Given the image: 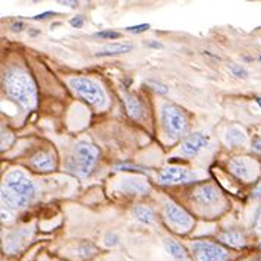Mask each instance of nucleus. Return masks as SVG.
Returning a JSON list of instances; mask_svg holds the SVG:
<instances>
[{
    "instance_id": "2f4dec72",
    "label": "nucleus",
    "mask_w": 261,
    "mask_h": 261,
    "mask_svg": "<svg viewBox=\"0 0 261 261\" xmlns=\"http://www.w3.org/2000/svg\"><path fill=\"white\" fill-rule=\"evenodd\" d=\"M22 28H24V24H22V22H15V24L12 25L13 31H21Z\"/></svg>"
},
{
    "instance_id": "a878e982",
    "label": "nucleus",
    "mask_w": 261,
    "mask_h": 261,
    "mask_svg": "<svg viewBox=\"0 0 261 261\" xmlns=\"http://www.w3.org/2000/svg\"><path fill=\"white\" fill-rule=\"evenodd\" d=\"M81 251H83V252H80V254H81L83 257H90L95 249L91 244H84V249H81Z\"/></svg>"
},
{
    "instance_id": "473e14b6",
    "label": "nucleus",
    "mask_w": 261,
    "mask_h": 261,
    "mask_svg": "<svg viewBox=\"0 0 261 261\" xmlns=\"http://www.w3.org/2000/svg\"><path fill=\"white\" fill-rule=\"evenodd\" d=\"M255 226H257V230L261 233V212L260 214H258V217H257V223H255Z\"/></svg>"
},
{
    "instance_id": "a211bd4d",
    "label": "nucleus",
    "mask_w": 261,
    "mask_h": 261,
    "mask_svg": "<svg viewBox=\"0 0 261 261\" xmlns=\"http://www.w3.org/2000/svg\"><path fill=\"white\" fill-rule=\"evenodd\" d=\"M225 141L229 145H241V144L247 143V135H245V132L241 128L232 126V128H229V129L226 130Z\"/></svg>"
},
{
    "instance_id": "6ab92c4d",
    "label": "nucleus",
    "mask_w": 261,
    "mask_h": 261,
    "mask_svg": "<svg viewBox=\"0 0 261 261\" xmlns=\"http://www.w3.org/2000/svg\"><path fill=\"white\" fill-rule=\"evenodd\" d=\"M165 248L176 260H187V257H188L185 248L182 245H179L178 242L173 241V239H165Z\"/></svg>"
},
{
    "instance_id": "6e6552de",
    "label": "nucleus",
    "mask_w": 261,
    "mask_h": 261,
    "mask_svg": "<svg viewBox=\"0 0 261 261\" xmlns=\"http://www.w3.org/2000/svg\"><path fill=\"white\" fill-rule=\"evenodd\" d=\"M33 233H34V229L33 227H21V229L13 230L12 233H9L6 237V239H5L3 249L6 252H9V254L19 252L27 245V242L30 241V238L33 237Z\"/></svg>"
},
{
    "instance_id": "c756f323",
    "label": "nucleus",
    "mask_w": 261,
    "mask_h": 261,
    "mask_svg": "<svg viewBox=\"0 0 261 261\" xmlns=\"http://www.w3.org/2000/svg\"><path fill=\"white\" fill-rule=\"evenodd\" d=\"M261 195V182L255 187V190L252 191V197H260Z\"/></svg>"
},
{
    "instance_id": "b1692460",
    "label": "nucleus",
    "mask_w": 261,
    "mask_h": 261,
    "mask_svg": "<svg viewBox=\"0 0 261 261\" xmlns=\"http://www.w3.org/2000/svg\"><path fill=\"white\" fill-rule=\"evenodd\" d=\"M147 84L154 90L155 93H160V94H167V87L166 85H163V84L160 83H155V81H147Z\"/></svg>"
},
{
    "instance_id": "423d86ee",
    "label": "nucleus",
    "mask_w": 261,
    "mask_h": 261,
    "mask_svg": "<svg viewBox=\"0 0 261 261\" xmlns=\"http://www.w3.org/2000/svg\"><path fill=\"white\" fill-rule=\"evenodd\" d=\"M191 249L194 252V257L197 261H227L229 252L223 247L207 242V241H195Z\"/></svg>"
},
{
    "instance_id": "f8f14e48",
    "label": "nucleus",
    "mask_w": 261,
    "mask_h": 261,
    "mask_svg": "<svg viewBox=\"0 0 261 261\" xmlns=\"http://www.w3.org/2000/svg\"><path fill=\"white\" fill-rule=\"evenodd\" d=\"M119 188L128 194H147L150 187L147 184V180L138 176H128L120 180Z\"/></svg>"
},
{
    "instance_id": "1a4fd4ad",
    "label": "nucleus",
    "mask_w": 261,
    "mask_h": 261,
    "mask_svg": "<svg viewBox=\"0 0 261 261\" xmlns=\"http://www.w3.org/2000/svg\"><path fill=\"white\" fill-rule=\"evenodd\" d=\"M195 173L185 167H166L162 170L159 175V182L163 185H172V184H182V182H190L195 179Z\"/></svg>"
},
{
    "instance_id": "7c9ffc66",
    "label": "nucleus",
    "mask_w": 261,
    "mask_h": 261,
    "mask_svg": "<svg viewBox=\"0 0 261 261\" xmlns=\"http://www.w3.org/2000/svg\"><path fill=\"white\" fill-rule=\"evenodd\" d=\"M145 46H148V47H154V48H162V44H160V43H154V41H147V43H145Z\"/></svg>"
},
{
    "instance_id": "5701e85b",
    "label": "nucleus",
    "mask_w": 261,
    "mask_h": 261,
    "mask_svg": "<svg viewBox=\"0 0 261 261\" xmlns=\"http://www.w3.org/2000/svg\"><path fill=\"white\" fill-rule=\"evenodd\" d=\"M95 37H100V38H107V40H115V38H119L120 34L116 33V31H112V30H109V31H98V33H95Z\"/></svg>"
},
{
    "instance_id": "7ed1b4c3",
    "label": "nucleus",
    "mask_w": 261,
    "mask_h": 261,
    "mask_svg": "<svg viewBox=\"0 0 261 261\" xmlns=\"http://www.w3.org/2000/svg\"><path fill=\"white\" fill-rule=\"evenodd\" d=\"M162 122H163V128H165L166 135L173 140L184 137L190 128L185 112L173 105H169V103L163 105L162 107Z\"/></svg>"
},
{
    "instance_id": "4be33fe9",
    "label": "nucleus",
    "mask_w": 261,
    "mask_h": 261,
    "mask_svg": "<svg viewBox=\"0 0 261 261\" xmlns=\"http://www.w3.org/2000/svg\"><path fill=\"white\" fill-rule=\"evenodd\" d=\"M119 242V238L116 233H113V232H107L106 237H105V245L106 247H115V245H118Z\"/></svg>"
},
{
    "instance_id": "39448f33",
    "label": "nucleus",
    "mask_w": 261,
    "mask_h": 261,
    "mask_svg": "<svg viewBox=\"0 0 261 261\" xmlns=\"http://www.w3.org/2000/svg\"><path fill=\"white\" fill-rule=\"evenodd\" d=\"M97 155L98 151L94 145L88 141H80L73 148V165L76 172L81 176H87L91 169L94 167L95 162H97Z\"/></svg>"
},
{
    "instance_id": "f704fd0d",
    "label": "nucleus",
    "mask_w": 261,
    "mask_h": 261,
    "mask_svg": "<svg viewBox=\"0 0 261 261\" xmlns=\"http://www.w3.org/2000/svg\"><path fill=\"white\" fill-rule=\"evenodd\" d=\"M257 105L261 107V97H258V98H257Z\"/></svg>"
},
{
    "instance_id": "4468645a",
    "label": "nucleus",
    "mask_w": 261,
    "mask_h": 261,
    "mask_svg": "<svg viewBox=\"0 0 261 261\" xmlns=\"http://www.w3.org/2000/svg\"><path fill=\"white\" fill-rule=\"evenodd\" d=\"M31 166L36 167L37 170H40V172H50L56 166L55 157L47 151H40L31 159Z\"/></svg>"
},
{
    "instance_id": "cd10ccee",
    "label": "nucleus",
    "mask_w": 261,
    "mask_h": 261,
    "mask_svg": "<svg viewBox=\"0 0 261 261\" xmlns=\"http://www.w3.org/2000/svg\"><path fill=\"white\" fill-rule=\"evenodd\" d=\"M53 15H55V12L40 13V15H37V16H34V19H37V21H40V19H46L47 16H53Z\"/></svg>"
},
{
    "instance_id": "dca6fc26",
    "label": "nucleus",
    "mask_w": 261,
    "mask_h": 261,
    "mask_svg": "<svg viewBox=\"0 0 261 261\" xmlns=\"http://www.w3.org/2000/svg\"><path fill=\"white\" fill-rule=\"evenodd\" d=\"M132 50V44L128 43H112L105 48H101L98 53H95V56L103 58V56H115V55H122V53H128Z\"/></svg>"
},
{
    "instance_id": "aec40b11",
    "label": "nucleus",
    "mask_w": 261,
    "mask_h": 261,
    "mask_svg": "<svg viewBox=\"0 0 261 261\" xmlns=\"http://www.w3.org/2000/svg\"><path fill=\"white\" fill-rule=\"evenodd\" d=\"M132 213H134L137 220L143 222L145 225H151L153 220H154V213L151 212V208H148V207H145V205H141V204L137 205V207L132 210Z\"/></svg>"
},
{
    "instance_id": "e433bc0d",
    "label": "nucleus",
    "mask_w": 261,
    "mask_h": 261,
    "mask_svg": "<svg viewBox=\"0 0 261 261\" xmlns=\"http://www.w3.org/2000/svg\"><path fill=\"white\" fill-rule=\"evenodd\" d=\"M258 59H260V62H261V56H260V58H258Z\"/></svg>"
},
{
    "instance_id": "393cba45",
    "label": "nucleus",
    "mask_w": 261,
    "mask_h": 261,
    "mask_svg": "<svg viewBox=\"0 0 261 261\" xmlns=\"http://www.w3.org/2000/svg\"><path fill=\"white\" fill-rule=\"evenodd\" d=\"M150 28V25L148 24H141V25H135V27H128L126 28V31H129V33H135V34H141L144 31H147Z\"/></svg>"
},
{
    "instance_id": "20e7f679",
    "label": "nucleus",
    "mask_w": 261,
    "mask_h": 261,
    "mask_svg": "<svg viewBox=\"0 0 261 261\" xmlns=\"http://www.w3.org/2000/svg\"><path fill=\"white\" fill-rule=\"evenodd\" d=\"M69 85L76 94L83 97L85 101L91 103L93 106L98 107V109L106 107V94L100 88V85L95 84L93 80H88L85 76H75V78L69 80Z\"/></svg>"
},
{
    "instance_id": "9d476101",
    "label": "nucleus",
    "mask_w": 261,
    "mask_h": 261,
    "mask_svg": "<svg viewBox=\"0 0 261 261\" xmlns=\"http://www.w3.org/2000/svg\"><path fill=\"white\" fill-rule=\"evenodd\" d=\"M229 169L230 172L242 180H251L254 178V163L245 159V157H235L229 162Z\"/></svg>"
},
{
    "instance_id": "f257e3e1",
    "label": "nucleus",
    "mask_w": 261,
    "mask_h": 261,
    "mask_svg": "<svg viewBox=\"0 0 261 261\" xmlns=\"http://www.w3.org/2000/svg\"><path fill=\"white\" fill-rule=\"evenodd\" d=\"M36 197V185L21 170H11L2 184V202L11 208H24Z\"/></svg>"
},
{
    "instance_id": "412c9836",
    "label": "nucleus",
    "mask_w": 261,
    "mask_h": 261,
    "mask_svg": "<svg viewBox=\"0 0 261 261\" xmlns=\"http://www.w3.org/2000/svg\"><path fill=\"white\" fill-rule=\"evenodd\" d=\"M229 71L232 72L235 76H238V78H247L248 76V72L245 71L242 66H239V65H235V63H232V65H229Z\"/></svg>"
},
{
    "instance_id": "72a5a7b5",
    "label": "nucleus",
    "mask_w": 261,
    "mask_h": 261,
    "mask_svg": "<svg viewBox=\"0 0 261 261\" xmlns=\"http://www.w3.org/2000/svg\"><path fill=\"white\" fill-rule=\"evenodd\" d=\"M60 3H63V5H71L72 8L76 6V2H60Z\"/></svg>"
},
{
    "instance_id": "f3484780",
    "label": "nucleus",
    "mask_w": 261,
    "mask_h": 261,
    "mask_svg": "<svg viewBox=\"0 0 261 261\" xmlns=\"http://www.w3.org/2000/svg\"><path fill=\"white\" fill-rule=\"evenodd\" d=\"M219 238L225 244L230 245V247H235V248L244 247V244H245V237L241 232H238V230H226V232H222Z\"/></svg>"
},
{
    "instance_id": "2eb2a0df",
    "label": "nucleus",
    "mask_w": 261,
    "mask_h": 261,
    "mask_svg": "<svg viewBox=\"0 0 261 261\" xmlns=\"http://www.w3.org/2000/svg\"><path fill=\"white\" fill-rule=\"evenodd\" d=\"M122 98H123V103H125V107H126V112L129 113L130 118L140 119L143 116V106H141L140 100H138L135 95L129 94V93H123Z\"/></svg>"
},
{
    "instance_id": "4c0bfd02",
    "label": "nucleus",
    "mask_w": 261,
    "mask_h": 261,
    "mask_svg": "<svg viewBox=\"0 0 261 261\" xmlns=\"http://www.w3.org/2000/svg\"><path fill=\"white\" fill-rule=\"evenodd\" d=\"M260 248H261V244H260Z\"/></svg>"
},
{
    "instance_id": "c85d7f7f",
    "label": "nucleus",
    "mask_w": 261,
    "mask_h": 261,
    "mask_svg": "<svg viewBox=\"0 0 261 261\" xmlns=\"http://www.w3.org/2000/svg\"><path fill=\"white\" fill-rule=\"evenodd\" d=\"M252 147H254V150H255L257 153H261V137L254 141V145H252Z\"/></svg>"
},
{
    "instance_id": "bb28decb",
    "label": "nucleus",
    "mask_w": 261,
    "mask_h": 261,
    "mask_svg": "<svg viewBox=\"0 0 261 261\" xmlns=\"http://www.w3.org/2000/svg\"><path fill=\"white\" fill-rule=\"evenodd\" d=\"M71 25L75 28H81L84 25V18L83 16H75L71 19Z\"/></svg>"
},
{
    "instance_id": "9b49d317",
    "label": "nucleus",
    "mask_w": 261,
    "mask_h": 261,
    "mask_svg": "<svg viewBox=\"0 0 261 261\" xmlns=\"http://www.w3.org/2000/svg\"><path fill=\"white\" fill-rule=\"evenodd\" d=\"M192 200L201 205H213L220 200V192L213 185H201L192 191Z\"/></svg>"
},
{
    "instance_id": "0eeeda50",
    "label": "nucleus",
    "mask_w": 261,
    "mask_h": 261,
    "mask_svg": "<svg viewBox=\"0 0 261 261\" xmlns=\"http://www.w3.org/2000/svg\"><path fill=\"white\" fill-rule=\"evenodd\" d=\"M165 217L172 226H175L178 230H188L192 226V217L184 208L173 202L165 204Z\"/></svg>"
},
{
    "instance_id": "c9c22d12",
    "label": "nucleus",
    "mask_w": 261,
    "mask_h": 261,
    "mask_svg": "<svg viewBox=\"0 0 261 261\" xmlns=\"http://www.w3.org/2000/svg\"><path fill=\"white\" fill-rule=\"evenodd\" d=\"M258 261H261V255H260V258H258Z\"/></svg>"
},
{
    "instance_id": "ddd939ff",
    "label": "nucleus",
    "mask_w": 261,
    "mask_h": 261,
    "mask_svg": "<svg viewBox=\"0 0 261 261\" xmlns=\"http://www.w3.org/2000/svg\"><path fill=\"white\" fill-rule=\"evenodd\" d=\"M207 144H208V138L201 134L191 135L190 138H187L185 143L182 144L180 153L184 155H195L198 151H201Z\"/></svg>"
},
{
    "instance_id": "f03ea898",
    "label": "nucleus",
    "mask_w": 261,
    "mask_h": 261,
    "mask_svg": "<svg viewBox=\"0 0 261 261\" xmlns=\"http://www.w3.org/2000/svg\"><path fill=\"white\" fill-rule=\"evenodd\" d=\"M3 85L6 93L25 109H31L36 105V84L33 83L30 75L22 69L19 68L9 69L3 76Z\"/></svg>"
}]
</instances>
